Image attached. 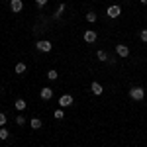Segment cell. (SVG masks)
I'll list each match as a JSON object with an SVG mask.
<instances>
[{"label":"cell","instance_id":"obj_16","mask_svg":"<svg viewBox=\"0 0 147 147\" xmlns=\"http://www.w3.org/2000/svg\"><path fill=\"white\" fill-rule=\"evenodd\" d=\"M86 22H96V14H94V12H88V14H86Z\"/></svg>","mask_w":147,"mask_h":147},{"label":"cell","instance_id":"obj_23","mask_svg":"<svg viewBox=\"0 0 147 147\" xmlns=\"http://www.w3.org/2000/svg\"><path fill=\"white\" fill-rule=\"evenodd\" d=\"M139 2H141V4H147V0H139Z\"/></svg>","mask_w":147,"mask_h":147},{"label":"cell","instance_id":"obj_4","mask_svg":"<svg viewBox=\"0 0 147 147\" xmlns=\"http://www.w3.org/2000/svg\"><path fill=\"white\" fill-rule=\"evenodd\" d=\"M106 14H108V18H118L120 14H122V8L116 4V6H110L108 10H106Z\"/></svg>","mask_w":147,"mask_h":147},{"label":"cell","instance_id":"obj_9","mask_svg":"<svg viewBox=\"0 0 147 147\" xmlns=\"http://www.w3.org/2000/svg\"><path fill=\"white\" fill-rule=\"evenodd\" d=\"M39 94H41V98H43V100H51V98H53V90H51L49 86L41 88V92H39Z\"/></svg>","mask_w":147,"mask_h":147},{"label":"cell","instance_id":"obj_14","mask_svg":"<svg viewBox=\"0 0 147 147\" xmlns=\"http://www.w3.org/2000/svg\"><path fill=\"white\" fill-rule=\"evenodd\" d=\"M8 136H10V134H8V129H6V127H0V139H4V141H6Z\"/></svg>","mask_w":147,"mask_h":147},{"label":"cell","instance_id":"obj_12","mask_svg":"<svg viewBox=\"0 0 147 147\" xmlns=\"http://www.w3.org/2000/svg\"><path fill=\"white\" fill-rule=\"evenodd\" d=\"M26 71H28V65H26V63H18V65H16V73H18V75H24Z\"/></svg>","mask_w":147,"mask_h":147},{"label":"cell","instance_id":"obj_2","mask_svg":"<svg viewBox=\"0 0 147 147\" xmlns=\"http://www.w3.org/2000/svg\"><path fill=\"white\" fill-rule=\"evenodd\" d=\"M35 47H37V51L49 53V51L53 49V43H51V41H47V39H41V41H37V43H35Z\"/></svg>","mask_w":147,"mask_h":147},{"label":"cell","instance_id":"obj_21","mask_svg":"<svg viewBox=\"0 0 147 147\" xmlns=\"http://www.w3.org/2000/svg\"><path fill=\"white\" fill-rule=\"evenodd\" d=\"M63 12H65V4H61V6H59V10H57V18H59V16H61V14H63Z\"/></svg>","mask_w":147,"mask_h":147},{"label":"cell","instance_id":"obj_24","mask_svg":"<svg viewBox=\"0 0 147 147\" xmlns=\"http://www.w3.org/2000/svg\"><path fill=\"white\" fill-rule=\"evenodd\" d=\"M92 2H94V0H92Z\"/></svg>","mask_w":147,"mask_h":147},{"label":"cell","instance_id":"obj_20","mask_svg":"<svg viewBox=\"0 0 147 147\" xmlns=\"http://www.w3.org/2000/svg\"><path fill=\"white\" fill-rule=\"evenodd\" d=\"M139 37H141V41H145V43H147V30H143V32L139 34Z\"/></svg>","mask_w":147,"mask_h":147},{"label":"cell","instance_id":"obj_18","mask_svg":"<svg viewBox=\"0 0 147 147\" xmlns=\"http://www.w3.org/2000/svg\"><path fill=\"white\" fill-rule=\"evenodd\" d=\"M16 124H18V125H24V124H26V118H24L22 114H20V116H16Z\"/></svg>","mask_w":147,"mask_h":147},{"label":"cell","instance_id":"obj_6","mask_svg":"<svg viewBox=\"0 0 147 147\" xmlns=\"http://www.w3.org/2000/svg\"><path fill=\"white\" fill-rule=\"evenodd\" d=\"M96 37H98V35H96V32H92V30H86V32H84V41H86V43H94Z\"/></svg>","mask_w":147,"mask_h":147},{"label":"cell","instance_id":"obj_22","mask_svg":"<svg viewBox=\"0 0 147 147\" xmlns=\"http://www.w3.org/2000/svg\"><path fill=\"white\" fill-rule=\"evenodd\" d=\"M35 4L41 8V6H45V4H47V0H35Z\"/></svg>","mask_w":147,"mask_h":147},{"label":"cell","instance_id":"obj_8","mask_svg":"<svg viewBox=\"0 0 147 147\" xmlns=\"http://www.w3.org/2000/svg\"><path fill=\"white\" fill-rule=\"evenodd\" d=\"M10 8H12V12H22L24 2L22 0H10Z\"/></svg>","mask_w":147,"mask_h":147},{"label":"cell","instance_id":"obj_25","mask_svg":"<svg viewBox=\"0 0 147 147\" xmlns=\"http://www.w3.org/2000/svg\"><path fill=\"white\" fill-rule=\"evenodd\" d=\"M0 90H2V88H0Z\"/></svg>","mask_w":147,"mask_h":147},{"label":"cell","instance_id":"obj_17","mask_svg":"<svg viewBox=\"0 0 147 147\" xmlns=\"http://www.w3.org/2000/svg\"><path fill=\"white\" fill-rule=\"evenodd\" d=\"M53 116H55V120H63V116H65V114H63V110L59 108V110H55V112H53Z\"/></svg>","mask_w":147,"mask_h":147},{"label":"cell","instance_id":"obj_10","mask_svg":"<svg viewBox=\"0 0 147 147\" xmlns=\"http://www.w3.org/2000/svg\"><path fill=\"white\" fill-rule=\"evenodd\" d=\"M14 108H16V110H20V112H24V110H26V100H24V98H18L16 104H14Z\"/></svg>","mask_w":147,"mask_h":147},{"label":"cell","instance_id":"obj_1","mask_svg":"<svg viewBox=\"0 0 147 147\" xmlns=\"http://www.w3.org/2000/svg\"><path fill=\"white\" fill-rule=\"evenodd\" d=\"M143 96H145V90H143L141 86H134V88L129 90V98H131V100H143Z\"/></svg>","mask_w":147,"mask_h":147},{"label":"cell","instance_id":"obj_15","mask_svg":"<svg viewBox=\"0 0 147 147\" xmlns=\"http://www.w3.org/2000/svg\"><path fill=\"white\" fill-rule=\"evenodd\" d=\"M57 77H59V75H57V71H55V69H51V71L47 73V79H49V80H55Z\"/></svg>","mask_w":147,"mask_h":147},{"label":"cell","instance_id":"obj_5","mask_svg":"<svg viewBox=\"0 0 147 147\" xmlns=\"http://www.w3.org/2000/svg\"><path fill=\"white\" fill-rule=\"evenodd\" d=\"M116 53H118V57H127L129 55V47L120 43V45H116Z\"/></svg>","mask_w":147,"mask_h":147},{"label":"cell","instance_id":"obj_11","mask_svg":"<svg viewBox=\"0 0 147 147\" xmlns=\"http://www.w3.org/2000/svg\"><path fill=\"white\" fill-rule=\"evenodd\" d=\"M30 125H32V129H39L41 127V120L39 118H32L30 120Z\"/></svg>","mask_w":147,"mask_h":147},{"label":"cell","instance_id":"obj_13","mask_svg":"<svg viewBox=\"0 0 147 147\" xmlns=\"http://www.w3.org/2000/svg\"><path fill=\"white\" fill-rule=\"evenodd\" d=\"M96 57H98V59H100V61H108V53H106V51H104V49H100V51H98V53H96Z\"/></svg>","mask_w":147,"mask_h":147},{"label":"cell","instance_id":"obj_3","mask_svg":"<svg viewBox=\"0 0 147 147\" xmlns=\"http://www.w3.org/2000/svg\"><path fill=\"white\" fill-rule=\"evenodd\" d=\"M73 102H75V98H73L71 94H63V96L59 98V106H63V108H69Z\"/></svg>","mask_w":147,"mask_h":147},{"label":"cell","instance_id":"obj_19","mask_svg":"<svg viewBox=\"0 0 147 147\" xmlns=\"http://www.w3.org/2000/svg\"><path fill=\"white\" fill-rule=\"evenodd\" d=\"M4 125H6V114L0 112V127H4Z\"/></svg>","mask_w":147,"mask_h":147},{"label":"cell","instance_id":"obj_7","mask_svg":"<svg viewBox=\"0 0 147 147\" xmlns=\"http://www.w3.org/2000/svg\"><path fill=\"white\" fill-rule=\"evenodd\" d=\"M90 92L94 94V96H100L102 92H104V88H102L100 82H92V84H90Z\"/></svg>","mask_w":147,"mask_h":147}]
</instances>
